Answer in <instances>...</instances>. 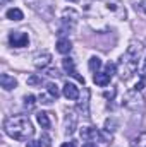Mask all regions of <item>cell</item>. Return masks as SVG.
<instances>
[{
	"mask_svg": "<svg viewBox=\"0 0 146 147\" xmlns=\"http://www.w3.org/2000/svg\"><path fill=\"white\" fill-rule=\"evenodd\" d=\"M40 99H41V103H43V105H50L53 98H52V96H40Z\"/></svg>",
	"mask_w": 146,
	"mask_h": 147,
	"instance_id": "obj_28",
	"label": "cell"
},
{
	"mask_svg": "<svg viewBox=\"0 0 146 147\" xmlns=\"http://www.w3.org/2000/svg\"><path fill=\"white\" fill-rule=\"evenodd\" d=\"M26 147H43V146H41V140H28Z\"/></svg>",
	"mask_w": 146,
	"mask_h": 147,
	"instance_id": "obj_27",
	"label": "cell"
},
{
	"mask_svg": "<svg viewBox=\"0 0 146 147\" xmlns=\"http://www.w3.org/2000/svg\"><path fill=\"white\" fill-rule=\"evenodd\" d=\"M41 140H43V146H46V147L52 146V142H50V137H48V135H43V137H41Z\"/></svg>",
	"mask_w": 146,
	"mask_h": 147,
	"instance_id": "obj_30",
	"label": "cell"
},
{
	"mask_svg": "<svg viewBox=\"0 0 146 147\" xmlns=\"http://www.w3.org/2000/svg\"><path fill=\"white\" fill-rule=\"evenodd\" d=\"M5 17H7V19H10V21H23L24 14H23V10H21V9L12 7V9H9V10L5 12Z\"/></svg>",
	"mask_w": 146,
	"mask_h": 147,
	"instance_id": "obj_15",
	"label": "cell"
},
{
	"mask_svg": "<svg viewBox=\"0 0 146 147\" xmlns=\"http://www.w3.org/2000/svg\"><path fill=\"white\" fill-rule=\"evenodd\" d=\"M83 147H98V146H96L95 142H88V140H86V142L83 144Z\"/></svg>",
	"mask_w": 146,
	"mask_h": 147,
	"instance_id": "obj_32",
	"label": "cell"
},
{
	"mask_svg": "<svg viewBox=\"0 0 146 147\" xmlns=\"http://www.w3.org/2000/svg\"><path fill=\"white\" fill-rule=\"evenodd\" d=\"M143 51V46L141 43H129L126 53L120 57V62H119V74H120V79L122 80H127L129 77H132V74L138 70V62H139V55Z\"/></svg>",
	"mask_w": 146,
	"mask_h": 147,
	"instance_id": "obj_2",
	"label": "cell"
},
{
	"mask_svg": "<svg viewBox=\"0 0 146 147\" xmlns=\"http://www.w3.org/2000/svg\"><path fill=\"white\" fill-rule=\"evenodd\" d=\"M0 86H2L5 91H12V89L17 87V80H16L12 75H9V74H2V75H0Z\"/></svg>",
	"mask_w": 146,
	"mask_h": 147,
	"instance_id": "obj_11",
	"label": "cell"
},
{
	"mask_svg": "<svg viewBox=\"0 0 146 147\" xmlns=\"http://www.w3.org/2000/svg\"><path fill=\"white\" fill-rule=\"evenodd\" d=\"M45 74H46V75H50V77H55V79H57V77H60V74H59L57 69H50V67H46V69H45Z\"/></svg>",
	"mask_w": 146,
	"mask_h": 147,
	"instance_id": "obj_25",
	"label": "cell"
},
{
	"mask_svg": "<svg viewBox=\"0 0 146 147\" xmlns=\"http://www.w3.org/2000/svg\"><path fill=\"white\" fill-rule=\"evenodd\" d=\"M103 5H105L107 12H110L112 17H115L119 21L126 19V9H124V5L119 0H103Z\"/></svg>",
	"mask_w": 146,
	"mask_h": 147,
	"instance_id": "obj_5",
	"label": "cell"
},
{
	"mask_svg": "<svg viewBox=\"0 0 146 147\" xmlns=\"http://www.w3.org/2000/svg\"><path fill=\"white\" fill-rule=\"evenodd\" d=\"M122 106L127 108V110H131V111H141L145 108V99H143V96H141L139 91L132 89V91H127V92L124 94V98H122Z\"/></svg>",
	"mask_w": 146,
	"mask_h": 147,
	"instance_id": "obj_3",
	"label": "cell"
},
{
	"mask_svg": "<svg viewBox=\"0 0 146 147\" xmlns=\"http://www.w3.org/2000/svg\"><path fill=\"white\" fill-rule=\"evenodd\" d=\"M88 65H89V70H91V72H98V70H100V67H102V60H100V58H98V57H91V58H89V63H88Z\"/></svg>",
	"mask_w": 146,
	"mask_h": 147,
	"instance_id": "obj_19",
	"label": "cell"
},
{
	"mask_svg": "<svg viewBox=\"0 0 146 147\" xmlns=\"http://www.w3.org/2000/svg\"><path fill=\"white\" fill-rule=\"evenodd\" d=\"M139 75H141V79H146V65L141 69V74H139Z\"/></svg>",
	"mask_w": 146,
	"mask_h": 147,
	"instance_id": "obj_33",
	"label": "cell"
},
{
	"mask_svg": "<svg viewBox=\"0 0 146 147\" xmlns=\"http://www.w3.org/2000/svg\"><path fill=\"white\" fill-rule=\"evenodd\" d=\"M105 72H107L110 77H112L113 74L117 72V65H115V63H107V67H105Z\"/></svg>",
	"mask_w": 146,
	"mask_h": 147,
	"instance_id": "obj_24",
	"label": "cell"
},
{
	"mask_svg": "<svg viewBox=\"0 0 146 147\" xmlns=\"http://www.w3.org/2000/svg\"><path fill=\"white\" fill-rule=\"evenodd\" d=\"M62 65H64V70L69 74L71 77H74L76 80H79V82H81V84L84 86V77L77 74V70H76V65H74V60H72V58H69V57H67V58H64V60H62Z\"/></svg>",
	"mask_w": 146,
	"mask_h": 147,
	"instance_id": "obj_7",
	"label": "cell"
},
{
	"mask_svg": "<svg viewBox=\"0 0 146 147\" xmlns=\"http://www.w3.org/2000/svg\"><path fill=\"white\" fill-rule=\"evenodd\" d=\"M115 127H117V123H115V120H113V118H108V120L105 121V128H107V132H113V130H115Z\"/></svg>",
	"mask_w": 146,
	"mask_h": 147,
	"instance_id": "obj_22",
	"label": "cell"
},
{
	"mask_svg": "<svg viewBox=\"0 0 146 147\" xmlns=\"http://www.w3.org/2000/svg\"><path fill=\"white\" fill-rule=\"evenodd\" d=\"M134 9H136L138 12H141V14H146V0H141V2H138V3L134 5Z\"/></svg>",
	"mask_w": 146,
	"mask_h": 147,
	"instance_id": "obj_23",
	"label": "cell"
},
{
	"mask_svg": "<svg viewBox=\"0 0 146 147\" xmlns=\"http://www.w3.org/2000/svg\"><path fill=\"white\" fill-rule=\"evenodd\" d=\"M3 130L9 137L16 139V140H28L33 134H35V128H33V123L29 121V118L26 115H14V116H9L5 121H3Z\"/></svg>",
	"mask_w": 146,
	"mask_h": 147,
	"instance_id": "obj_1",
	"label": "cell"
},
{
	"mask_svg": "<svg viewBox=\"0 0 146 147\" xmlns=\"http://www.w3.org/2000/svg\"><path fill=\"white\" fill-rule=\"evenodd\" d=\"M77 12L72 10V9H65L64 10V16H62V21H64V24H67L69 28H74V24L77 22Z\"/></svg>",
	"mask_w": 146,
	"mask_h": 147,
	"instance_id": "obj_12",
	"label": "cell"
},
{
	"mask_svg": "<svg viewBox=\"0 0 146 147\" xmlns=\"http://www.w3.org/2000/svg\"><path fill=\"white\" fill-rule=\"evenodd\" d=\"M131 147H146V134H139V135L131 142Z\"/></svg>",
	"mask_w": 146,
	"mask_h": 147,
	"instance_id": "obj_20",
	"label": "cell"
},
{
	"mask_svg": "<svg viewBox=\"0 0 146 147\" xmlns=\"http://www.w3.org/2000/svg\"><path fill=\"white\" fill-rule=\"evenodd\" d=\"M28 84H29V86H38V84H41V79H38L36 75H31V77L28 79Z\"/></svg>",
	"mask_w": 146,
	"mask_h": 147,
	"instance_id": "obj_26",
	"label": "cell"
},
{
	"mask_svg": "<svg viewBox=\"0 0 146 147\" xmlns=\"http://www.w3.org/2000/svg\"><path fill=\"white\" fill-rule=\"evenodd\" d=\"M35 103H36V98H35L33 94L24 96V106H26L28 110H33V108H35Z\"/></svg>",
	"mask_w": 146,
	"mask_h": 147,
	"instance_id": "obj_21",
	"label": "cell"
},
{
	"mask_svg": "<svg viewBox=\"0 0 146 147\" xmlns=\"http://www.w3.org/2000/svg\"><path fill=\"white\" fill-rule=\"evenodd\" d=\"M60 147H77V146H76V142H74V140H69V142H64Z\"/></svg>",
	"mask_w": 146,
	"mask_h": 147,
	"instance_id": "obj_31",
	"label": "cell"
},
{
	"mask_svg": "<svg viewBox=\"0 0 146 147\" xmlns=\"http://www.w3.org/2000/svg\"><path fill=\"white\" fill-rule=\"evenodd\" d=\"M36 121L41 125V128H50V118H48V113H45V111H40L36 115Z\"/></svg>",
	"mask_w": 146,
	"mask_h": 147,
	"instance_id": "obj_16",
	"label": "cell"
},
{
	"mask_svg": "<svg viewBox=\"0 0 146 147\" xmlns=\"http://www.w3.org/2000/svg\"><path fill=\"white\" fill-rule=\"evenodd\" d=\"M9 43L14 48H24V46L29 45V36L23 31H14V33L9 34Z\"/></svg>",
	"mask_w": 146,
	"mask_h": 147,
	"instance_id": "obj_6",
	"label": "cell"
},
{
	"mask_svg": "<svg viewBox=\"0 0 146 147\" xmlns=\"http://www.w3.org/2000/svg\"><path fill=\"white\" fill-rule=\"evenodd\" d=\"M46 91H48V94H50L53 99H57V98L60 96V89H59V86H57L55 82H48V84H46Z\"/></svg>",
	"mask_w": 146,
	"mask_h": 147,
	"instance_id": "obj_17",
	"label": "cell"
},
{
	"mask_svg": "<svg viewBox=\"0 0 146 147\" xmlns=\"http://www.w3.org/2000/svg\"><path fill=\"white\" fill-rule=\"evenodd\" d=\"M71 115V121H69V118H67V125H65V134L67 135H71L74 132V128H76V123H77V118H76V115L74 113H69Z\"/></svg>",
	"mask_w": 146,
	"mask_h": 147,
	"instance_id": "obj_18",
	"label": "cell"
},
{
	"mask_svg": "<svg viewBox=\"0 0 146 147\" xmlns=\"http://www.w3.org/2000/svg\"><path fill=\"white\" fill-rule=\"evenodd\" d=\"M83 92H84V99H81L77 103V111L83 113L86 118H89V91L83 89Z\"/></svg>",
	"mask_w": 146,
	"mask_h": 147,
	"instance_id": "obj_10",
	"label": "cell"
},
{
	"mask_svg": "<svg viewBox=\"0 0 146 147\" xmlns=\"http://www.w3.org/2000/svg\"><path fill=\"white\" fill-rule=\"evenodd\" d=\"M110 80H112V77H110L107 72H96L95 77H93V82H95L96 86H100V87H107L110 84Z\"/></svg>",
	"mask_w": 146,
	"mask_h": 147,
	"instance_id": "obj_13",
	"label": "cell"
},
{
	"mask_svg": "<svg viewBox=\"0 0 146 147\" xmlns=\"http://www.w3.org/2000/svg\"><path fill=\"white\" fill-rule=\"evenodd\" d=\"M143 87H145V79H141V80H139V82L134 86V89H136V91H139V92L143 91Z\"/></svg>",
	"mask_w": 146,
	"mask_h": 147,
	"instance_id": "obj_29",
	"label": "cell"
},
{
	"mask_svg": "<svg viewBox=\"0 0 146 147\" xmlns=\"http://www.w3.org/2000/svg\"><path fill=\"white\" fill-rule=\"evenodd\" d=\"M71 50H72V43H71L67 38H60V39L57 41V51H59V53L67 55V53H71Z\"/></svg>",
	"mask_w": 146,
	"mask_h": 147,
	"instance_id": "obj_14",
	"label": "cell"
},
{
	"mask_svg": "<svg viewBox=\"0 0 146 147\" xmlns=\"http://www.w3.org/2000/svg\"><path fill=\"white\" fill-rule=\"evenodd\" d=\"M81 137L88 142H95V144H100V147H107L110 142V137L103 135L100 130L93 128V127H84L81 128Z\"/></svg>",
	"mask_w": 146,
	"mask_h": 147,
	"instance_id": "obj_4",
	"label": "cell"
},
{
	"mask_svg": "<svg viewBox=\"0 0 146 147\" xmlns=\"http://www.w3.org/2000/svg\"><path fill=\"white\" fill-rule=\"evenodd\" d=\"M62 94H64L67 99H71V101H76V99H79V96H81L79 89L74 86L72 82H67V84L62 87Z\"/></svg>",
	"mask_w": 146,
	"mask_h": 147,
	"instance_id": "obj_8",
	"label": "cell"
},
{
	"mask_svg": "<svg viewBox=\"0 0 146 147\" xmlns=\"http://www.w3.org/2000/svg\"><path fill=\"white\" fill-rule=\"evenodd\" d=\"M50 62H52V55H50L48 51L38 53L36 57H35V65H36L38 69H41V70H45V69L50 65Z\"/></svg>",
	"mask_w": 146,
	"mask_h": 147,
	"instance_id": "obj_9",
	"label": "cell"
},
{
	"mask_svg": "<svg viewBox=\"0 0 146 147\" xmlns=\"http://www.w3.org/2000/svg\"><path fill=\"white\" fill-rule=\"evenodd\" d=\"M69 2H77V0H69Z\"/></svg>",
	"mask_w": 146,
	"mask_h": 147,
	"instance_id": "obj_34",
	"label": "cell"
}]
</instances>
